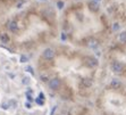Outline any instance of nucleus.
I'll return each mask as SVG.
<instances>
[{"instance_id": "f257e3e1", "label": "nucleus", "mask_w": 126, "mask_h": 115, "mask_svg": "<svg viewBox=\"0 0 126 115\" xmlns=\"http://www.w3.org/2000/svg\"><path fill=\"white\" fill-rule=\"evenodd\" d=\"M111 70L112 72H115V73H122V72L125 70V65L123 64V63H120V62H114L111 64Z\"/></svg>"}, {"instance_id": "f03ea898", "label": "nucleus", "mask_w": 126, "mask_h": 115, "mask_svg": "<svg viewBox=\"0 0 126 115\" xmlns=\"http://www.w3.org/2000/svg\"><path fill=\"white\" fill-rule=\"evenodd\" d=\"M84 63L86 66H89V67H95L98 65V59L94 58V57L89 56V57H85L84 58Z\"/></svg>"}, {"instance_id": "7ed1b4c3", "label": "nucleus", "mask_w": 126, "mask_h": 115, "mask_svg": "<svg viewBox=\"0 0 126 115\" xmlns=\"http://www.w3.org/2000/svg\"><path fill=\"white\" fill-rule=\"evenodd\" d=\"M60 87V80L58 77H53L49 81V88L51 90H57Z\"/></svg>"}, {"instance_id": "20e7f679", "label": "nucleus", "mask_w": 126, "mask_h": 115, "mask_svg": "<svg viewBox=\"0 0 126 115\" xmlns=\"http://www.w3.org/2000/svg\"><path fill=\"white\" fill-rule=\"evenodd\" d=\"M43 57L46 59H48V60H51V59H53V57H55V51L51 49V48H46L43 50Z\"/></svg>"}, {"instance_id": "39448f33", "label": "nucleus", "mask_w": 126, "mask_h": 115, "mask_svg": "<svg viewBox=\"0 0 126 115\" xmlns=\"http://www.w3.org/2000/svg\"><path fill=\"white\" fill-rule=\"evenodd\" d=\"M88 6H89V9H90L91 12H93V13H97L98 10H99V8H100L99 2L95 1V0H91V1H89Z\"/></svg>"}, {"instance_id": "423d86ee", "label": "nucleus", "mask_w": 126, "mask_h": 115, "mask_svg": "<svg viewBox=\"0 0 126 115\" xmlns=\"http://www.w3.org/2000/svg\"><path fill=\"white\" fill-rule=\"evenodd\" d=\"M8 29L12 31V32H17L18 31V24L16 21H10L8 22Z\"/></svg>"}, {"instance_id": "0eeeda50", "label": "nucleus", "mask_w": 126, "mask_h": 115, "mask_svg": "<svg viewBox=\"0 0 126 115\" xmlns=\"http://www.w3.org/2000/svg\"><path fill=\"white\" fill-rule=\"evenodd\" d=\"M99 46V41H98L97 39H90L88 41V47L89 48H91V49H95V48Z\"/></svg>"}, {"instance_id": "6e6552de", "label": "nucleus", "mask_w": 126, "mask_h": 115, "mask_svg": "<svg viewBox=\"0 0 126 115\" xmlns=\"http://www.w3.org/2000/svg\"><path fill=\"white\" fill-rule=\"evenodd\" d=\"M92 79H90V77H84V79H82V86L85 87V88H90V87L92 86Z\"/></svg>"}, {"instance_id": "1a4fd4ad", "label": "nucleus", "mask_w": 126, "mask_h": 115, "mask_svg": "<svg viewBox=\"0 0 126 115\" xmlns=\"http://www.w3.org/2000/svg\"><path fill=\"white\" fill-rule=\"evenodd\" d=\"M9 40H10V38H9V36L7 33H1L0 34V41L2 43H8Z\"/></svg>"}, {"instance_id": "9d476101", "label": "nucleus", "mask_w": 126, "mask_h": 115, "mask_svg": "<svg viewBox=\"0 0 126 115\" xmlns=\"http://www.w3.org/2000/svg\"><path fill=\"white\" fill-rule=\"evenodd\" d=\"M120 81L119 80H117V79H114V80H111V83H110V87L111 88H114V89H117V88H119L120 87Z\"/></svg>"}, {"instance_id": "9b49d317", "label": "nucleus", "mask_w": 126, "mask_h": 115, "mask_svg": "<svg viewBox=\"0 0 126 115\" xmlns=\"http://www.w3.org/2000/svg\"><path fill=\"white\" fill-rule=\"evenodd\" d=\"M119 41L122 43H126V31H124L119 34Z\"/></svg>"}, {"instance_id": "f8f14e48", "label": "nucleus", "mask_w": 126, "mask_h": 115, "mask_svg": "<svg viewBox=\"0 0 126 115\" xmlns=\"http://www.w3.org/2000/svg\"><path fill=\"white\" fill-rule=\"evenodd\" d=\"M19 62H21V63H26V62H29V56H26V55H22L21 58H19Z\"/></svg>"}, {"instance_id": "ddd939ff", "label": "nucleus", "mask_w": 126, "mask_h": 115, "mask_svg": "<svg viewBox=\"0 0 126 115\" xmlns=\"http://www.w3.org/2000/svg\"><path fill=\"white\" fill-rule=\"evenodd\" d=\"M25 71L29 72V73H31L32 75H34V71H33V68L31 67V66H26V68H25Z\"/></svg>"}, {"instance_id": "4468645a", "label": "nucleus", "mask_w": 126, "mask_h": 115, "mask_svg": "<svg viewBox=\"0 0 126 115\" xmlns=\"http://www.w3.org/2000/svg\"><path fill=\"white\" fill-rule=\"evenodd\" d=\"M35 103L38 104V105H43L44 104V100H42V99H40V98H36V99H35Z\"/></svg>"}, {"instance_id": "2eb2a0df", "label": "nucleus", "mask_w": 126, "mask_h": 115, "mask_svg": "<svg viewBox=\"0 0 126 115\" xmlns=\"http://www.w3.org/2000/svg\"><path fill=\"white\" fill-rule=\"evenodd\" d=\"M9 107H10V105H9V103H3L2 105H1V108H3V109H8Z\"/></svg>"}, {"instance_id": "dca6fc26", "label": "nucleus", "mask_w": 126, "mask_h": 115, "mask_svg": "<svg viewBox=\"0 0 126 115\" xmlns=\"http://www.w3.org/2000/svg\"><path fill=\"white\" fill-rule=\"evenodd\" d=\"M118 30H119V24H118V23H115L114 26H112V31H115V32H116V31H118Z\"/></svg>"}, {"instance_id": "f3484780", "label": "nucleus", "mask_w": 126, "mask_h": 115, "mask_svg": "<svg viewBox=\"0 0 126 115\" xmlns=\"http://www.w3.org/2000/svg\"><path fill=\"white\" fill-rule=\"evenodd\" d=\"M30 82H31V79H30V77H24V79H23V83H24V84H30Z\"/></svg>"}, {"instance_id": "a211bd4d", "label": "nucleus", "mask_w": 126, "mask_h": 115, "mask_svg": "<svg viewBox=\"0 0 126 115\" xmlns=\"http://www.w3.org/2000/svg\"><path fill=\"white\" fill-rule=\"evenodd\" d=\"M57 7H58V9H63L64 8V2L63 1H58L57 2Z\"/></svg>"}, {"instance_id": "6ab92c4d", "label": "nucleus", "mask_w": 126, "mask_h": 115, "mask_svg": "<svg viewBox=\"0 0 126 115\" xmlns=\"http://www.w3.org/2000/svg\"><path fill=\"white\" fill-rule=\"evenodd\" d=\"M25 107H26L27 109H31V108H32V105H31V104L27 101V103H25Z\"/></svg>"}, {"instance_id": "aec40b11", "label": "nucleus", "mask_w": 126, "mask_h": 115, "mask_svg": "<svg viewBox=\"0 0 126 115\" xmlns=\"http://www.w3.org/2000/svg\"><path fill=\"white\" fill-rule=\"evenodd\" d=\"M41 81H48V77L47 75H41Z\"/></svg>"}, {"instance_id": "412c9836", "label": "nucleus", "mask_w": 126, "mask_h": 115, "mask_svg": "<svg viewBox=\"0 0 126 115\" xmlns=\"http://www.w3.org/2000/svg\"><path fill=\"white\" fill-rule=\"evenodd\" d=\"M39 98H40V99H42V100H44V95L42 94V92H40V95H39Z\"/></svg>"}, {"instance_id": "4be33fe9", "label": "nucleus", "mask_w": 126, "mask_h": 115, "mask_svg": "<svg viewBox=\"0 0 126 115\" xmlns=\"http://www.w3.org/2000/svg\"><path fill=\"white\" fill-rule=\"evenodd\" d=\"M62 40H64V41L66 40V34H65V33H63L62 34Z\"/></svg>"}, {"instance_id": "5701e85b", "label": "nucleus", "mask_w": 126, "mask_h": 115, "mask_svg": "<svg viewBox=\"0 0 126 115\" xmlns=\"http://www.w3.org/2000/svg\"><path fill=\"white\" fill-rule=\"evenodd\" d=\"M55 111H56V106H55L52 109H51V113H50V115H53V113H55Z\"/></svg>"}, {"instance_id": "b1692460", "label": "nucleus", "mask_w": 126, "mask_h": 115, "mask_svg": "<svg viewBox=\"0 0 126 115\" xmlns=\"http://www.w3.org/2000/svg\"><path fill=\"white\" fill-rule=\"evenodd\" d=\"M95 1H98V0H95ZM99 1H100V0H99Z\"/></svg>"}]
</instances>
